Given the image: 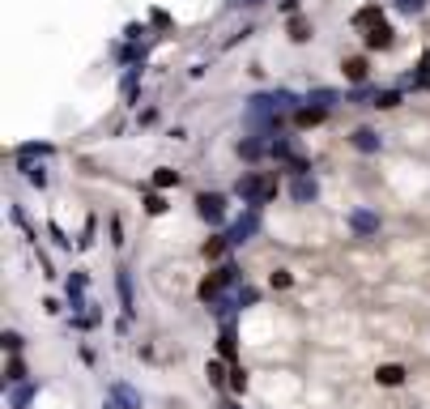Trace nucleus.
Wrapping results in <instances>:
<instances>
[{
	"instance_id": "nucleus-6",
	"label": "nucleus",
	"mask_w": 430,
	"mask_h": 409,
	"mask_svg": "<svg viewBox=\"0 0 430 409\" xmlns=\"http://www.w3.org/2000/svg\"><path fill=\"white\" fill-rule=\"evenodd\" d=\"M290 192H294V200H302V204H307V200H315V196H320V184H315L311 175H298Z\"/></svg>"
},
{
	"instance_id": "nucleus-20",
	"label": "nucleus",
	"mask_w": 430,
	"mask_h": 409,
	"mask_svg": "<svg viewBox=\"0 0 430 409\" xmlns=\"http://www.w3.org/2000/svg\"><path fill=\"white\" fill-rule=\"evenodd\" d=\"M396 9H400V13H422L426 0H396Z\"/></svg>"
},
{
	"instance_id": "nucleus-10",
	"label": "nucleus",
	"mask_w": 430,
	"mask_h": 409,
	"mask_svg": "<svg viewBox=\"0 0 430 409\" xmlns=\"http://www.w3.org/2000/svg\"><path fill=\"white\" fill-rule=\"evenodd\" d=\"M115 281H119V298H124V312L133 316V277L119 269V277H115Z\"/></svg>"
},
{
	"instance_id": "nucleus-8",
	"label": "nucleus",
	"mask_w": 430,
	"mask_h": 409,
	"mask_svg": "<svg viewBox=\"0 0 430 409\" xmlns=\"http://www.w3.org/2000/svg\"><path fill=\"white\" fill-rule=\"evenodd\" d=\"M388 43H392V26H384V21H379V26H371L367 47H388Z\"/></svg>"
},
{
	"instance_id": "nucleus-2",
	"label": "nucleus",
	"mask_w": 430,
	"mask_h": 409,
	"mask_svg": "<svg viewBox=\"0 0 430 409\" xmlns=\"http://www.w3.org/2000/svg\"><path fill=\"white\" fill-rule=\"evenodd\" d=\"M256 230H260V209H256V204H247V213H243L231 230H226V243L239 247V243H247L251 235H256Z\"/></svg>"
},
{
	"instance_id": "nucleus-13",
	"label": "nucleus",
	"mask_w": 430,
	"mask_h": 409,
	"mask_svg": "<svg viewBox=\"0 0 430 409\" xmlns=\"http://www.w3.org/2000/svg\"><path fill=\"white\" fill-rule=\"evenodd\" d=\"M396 102H400V94H396V90H379L371 107H384V111H388V107H396Z\"/></svg>"
},
{
	"instance_id": "nucleus-23",
	"label": "nucleus",
	"mask_w": 430,
	"mask_h": 409,
	"mask_svg": "<svg viewBox=\"0 0 430 409\" xmlns=\"http://www.w3.org/2000/svg\"><path fill=\"white\" fill-rule=\"evenodd\" d=\"M0 341H5L9 350H21V337H17V332H5V337H0Z\"/></svg>"
},
{
	"instance_id": "nucleus-1",
	"label": "nucleus",
	"mask_w": 430,
	"mask_h": 409,
	"mask_svg": "<svg viewBox=\"0 0 430 409\" xmlns=\"http://www.w3.org/2000/svg\"><path fill=\"white\" fill-rule=\"evenodd\" d=\"M235 192H239V200H247V204H256V209H260V204L277 192V179H260V175H243L239 179V184H235Z\"/></svg>"
},
{
	"instance_id": "nucleus-3",
	"label": "nucleus",
	"mask_w": 430,
	"mask_h": 409,
	"mask_svg": "<svg viewBox=\"0 0 430 409\" xmlns=\"http://www.w3.org/2000/svg\"><path fill=\"white\" fill-rule=\"evenodd\" d=\"M196 209H200V218H205V222L217 226V222L226 218V200H222L217 192H200V196H196Z\"/></svg>"
},
{
	"instance_id": "nucleus-9",
	"label": "nucleus",
	"mask_w": 430,
	"mask_h": 409,
	"mask_svg": "<svg viewBox=\"0 0 430 409\" xmlns=\"http://www.w3.org/2000/svg\"><path fill=\"white\" fill-rule=\"evenodd\" d=\"M35 392H39V388H35V383H17V388H13V401H9V405H13V409H26Z\"/></svg>"
},
{
	"instance_id": "nucleus-25",
	"label": "nucleus",
	"mask_w": 430,
	"mask_h": 409,
	"mask_svg": "<svg viewBox=\"0 0 430 409\" xmlns=\"http://www.w3.org/2000/svg\"><path fill=\"white\" fill-rule=\"evenodd\" d=\"M5 379H9V383H17V379H21V363H9V375H5Z\"/></svg>"
},
{
	"instance_id": "nucleus-18",
	"label": "nucleus",
	"mask_w": 430,
	"mask_h": 409,
	"mask_svg": "<svg viewBox=\"0 0 430 409\" xmlns=\"http://www.w3.org/2000/svg\"><path fill=\"white\" fill-rule=\"evenodd\" d=\"M260 141H239V153H243V158H260Z\"/></svg>"
},
{
	"instance_id": "nucleus-7",
	"label": "nucleus",
	"mask_w": 430,
	"mask_h": 409,
	"mask_svg": "<svg viewBox=\"0 0 430 409\" xmlns=\"http://www.w3.org/2000/svg\"><path fill=\"white\" fill-rule=\"evenodd\" d=\"M111 397H115L124 409H141V392H133L128 383H111Z\"/></svg>"
},
{
	"instance_id": "nucleus-15",
	"label": "nucleus",
	"mask_w": 430,
	"mask_h": 409,
	"mask_svg": "<svg viewBox=\"0 0 430 409\" xmlns=\"http://www.w3.org/2000/svg\"><path fill=\"white\" fill-rule=\"evenodd\" d=\"M21 171H26V179H30L35 188H43V184H47V171H43V167H30V162H21Z\"/></svg>"
},
{
	"instance_id": "nucleus-4",
	"label": "nucleus",
	"mask_w": 430,
	"mask_h": 409,
	"mask_svg": "<svg viewBox=\"0 0 430 409\" xmlns=\"http://www.w3.org/2000/svg\"><path fill=\"white\" fill-rule=\"evenodd\" d=\"M349 230H353V235H379V213H371V209H353L349 213Z\"/></svg>"
},
{
	"instance_id": "nucleus-12",
	"label": "nucleus",
	"mask_w": 430,
	"mask_h": 409,
	"mask_svg": "<svg viewBox=\"0 0 430 409\" xmlns=\"http://www.w3.org/2000/svg\"><path fill=\"white\" fill-rule=\"evenodd\" d=\"M375 379H379V383H388V388H396V383L404 379V371H400V367H379V375H375Z\"/></svg>"
},
{
	"instance_id": "nucleus-14",
	"label": "nucleus",
	"mask_w": 430,
	"mask_h": 409,
	"mask_svg": "<svg viewBox=\"0 0 430 409\" xmlns=\"http://www.w3.org/2000/svg\"><path fill=\"white\" fill-rule=\"evenodd\" d=\"M294 120H298V124H320V120H324V107H298Z\"/></svg>"
},
{
	"instance_id": "nucleus-22",
	"label": "nucleus",
	"mask_w": 430,
	"mask_h": 409,
	"mask_svg": "<svg viewBox=\"0 0 430 409\" xmlns=\"http://www.w3.org/2000/svg\"><path fill=\"white\" fill-rule=\"evenodd\" d=\"M231 375H235V379H231V388L243 392V388H247V371H231Z\"/></svg>"
},
{
	"instance_id": "nucleus-11",
	"label": "nucleus",
	"mask_w": 430,
	"mask_h": 409,
	"mask_svg": "<svg viewBox=\"0 0 430 409\" xmlns=\"http://www.w3.org/2000/svg\"><path fill=\"white\" fill-rule=\"evenodd\" d=\"M337 98H341L337 90H311V98H307V102H315V107H324V111H328V107H333Z\"/></svg>"
},
{
	"instance_id": "nucleus-19",
	"label": "nucleus",
	"mask_w": 430,
	"mask_h": 409,
	"mask_svg": "<svg viewBox=\"0 0 430 409\" xmlns=\"http://www.w3.org/2000/svg\"><path fill=\"white\" fill-rule=\"evenodd\" d=\"M154 184H158V188H170V184H179V175H175V171H166V167H162V171L154 175Z\"/></svg>"
},
{
	"instance_id": "nucleus-27",
	"label": "nucleus",
	"mask_w": 430,
	"mask_h": 409,
	"mask_svg": "<svg viewBox=\"0 0 430 409\" xmlns=\"http://www.w3.org/2000/svg\"><path fill=\"white\" fill-rule=\"evenodd\" d=\"M235 5H260V0H235Z\"/></svg>"
},
{
	"instance_id": "nucleus-5",
	"label": "nucleus",
	"mask_w": 430,
	"mask_h": 409,
	"mask_svg": "<svg viewBox=\"0 0 430 409\" xmlns=\"http://www.w3.org/2000/svg\"><path fill=\"white\" fill-rule=\"evenodd\" d=\"M349 141H353V149H362V153H379V145H384V137H379L375 128H358Z\"/></svg>"
},
{
	"instance_id": "nucleus-24",
	"label": "nucleus",
	"mask_w": 430,
	"mask_h": 409,
	"mask_svg": "<svg viewBox=\"0 0 430 409\" xmlns=\"http://www.w3.org/2000/svg\"><path fill=\"white\" fill-rule=\"evenodd\" d=\"M422 77H430V51H426V56H422V64H418V82H422Z\"/></svg>"
},
{
	"instance_id": "nucleus-17",
	"label": "nucleus",
	"mask_w": 430,
	"mask_h": 409,
	"mask_svg": "<svg viewBox=\"0 0 430 409\" xmlns=\"http://www.w3.org/2000/svg\"><path fill=\"white\" fill-rule=\"evenodd\" d=\"M290 39H294V43H307V39H311V26H307V21H294V26H290Z\"/></svg>"
},
{
	"instance_id": "nucleus-21",
	"label": "nucleus",
	"mask_w": 430,
	"mask_h": 409,
	"mask_svg": "<svg viewBox=\"0 0 430 409\" xmlns=\"http://www.w3.org/2000/svg\"><path fill=\"white\" fill-rule=\"evenodd\" d=\"M145 209H149V213H162L166 200H162V196H145Z\"/></svg>"
},
{
	"instance_id": "nucleus-26",
	"label": "nucleus",
	"mask_w": 430,
	"mask_h": 409,
	"mask_svg": "<svg viewBox=\"0 0 430 409\" xmlns=\"http://www.w3.org/2000/svg\"><path fill=\"white\" fill-rule=\"evenodd\" d=\"M103 409H124V405H119V401H115V397H111V401H107V405H103Z\"/></svg>"
},
{
	"instance_id": "nucleus-16",
	"label": "nucleus",
	"mask_w": 430,
	"mask_h": 409,
	"mask_svg": "<svg viewBox=\"0 0 430 409\" xmlns=\"http://www.w3.org/2000/svg\"><path fill=\"white\" fill-rule=\"evenodd\" d=\"M345 77H349V82H362V77H367V64H362V60H345Z\"/></svg>"
}]
</instances>
